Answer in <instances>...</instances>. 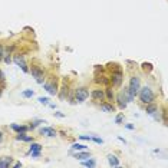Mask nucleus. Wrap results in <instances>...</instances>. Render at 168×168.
<instances>
[{"label": "nucleus", "mask_w": 168, "mask_h": 168, "mask_svg": "<svg viewBox=\"0 0 168 168\" xmlns=\"http://www.w3.org/2000/svg\"><path fill=\"white\" fill-rule=\"evenodd\" d=\"M136 95L139 96V101L142 102V103H145V105L154 102V99H155V95H154V92H152V89L150 88V86L139 88V91H138Z\"/></svg>", "instance_id": "1"}, {"label": "nucleus", "mask_w": 168, "mask_h": 168, "mask_svg": "<svg viewBox=\"0 0 168 168\" xmlns=\"http://www.w3.org/2000/svg\"><path fill=\"white\" fill-rule=\"evenodd\" d=\"M122 79H124V75H122V70H121V69L114 70V72L111 73V78H109V81H111L112 86H121Z\"/></svg>", "instance_id": "2"}, {"label": "nucleus", "mask_w": 168, "mask_h": 168, "mask_svg": "<svg viewBox=\"0 0 168 168\" xmlns=\"http://www.w3.org/2000/svg\"><path fill=\"white\" fill-rule=\"evenodd\" d=\"M30 73H32V76H33L34 79H36V82H37V84H43V79H45V72H43V69H42L40 66H32Z\"/></svg>", "instance_id": "3"}, {"label": "nucleus", "mask_w": 168, "mask_h": 168, "mask_svg": "<svg viewBox=\"0 0 168 168\" xmlns=\"http://www.w3.org/2000/svg\"><path fill=\"white\" fill-rule=\"evenodd\" d=\"M139 88H141V81H139V78H138V76H132L131 81H129V86H128V89H129V92H131L132 96H135V95L138 93Z\"/></svg>", "instance_id": "4"}, {"label": "nucleus", "mask_w": 168, "mask_h": 168, "mask_svg": "<svg viewBox=\"0 0 168 168\" xmlns=\"http://www.w3.org/2000/svg\"><path fill=\"white\" fill-rule=\"evenodd\" d=\"M88 96H89V91L84 86H81V88H78L75 91V99L78 102H85L88 99Z\"/></svg>", "instance_id": "5"}, {"label": "nucleus", "mask_w": 168, "mask_h": 168, "mask_svg": "<svg viewBox=\"0 0 168 168\" xmlns=\"http://www.w3.org/2000/svg\"><path fill=\"white\" fill-rule=\"evenodd\" d=\"M13 60H15V63H16L19 67H22V70L23 72H29V67L26 65V62H25V58H23V55H15V58H13Z\"/></svg>", "instance_id": "6"}, {"label": "nucleus", "mask_w": 168, "mask_h": 168, "mask_svg": "<svg viewBox=\"0 0 168 168\" xmlns=\"http://www.w3.org/2000/svg\"><path fill=\"white\" fill-rule=\"evenodd\" d=\"M40 134L45 135V136H48V138H53V136H56V129H53V128H49V127H43L42 129H40Z\"/></svg>", "instance_id": "7"}, {"label": "nucleus", "mask_w": 168, "mask_h": 168, "mask_svg": "<svg viewBox=\"0 0 168 168\" xmlns=\"http://www.w3.org/2000/svg\"><path fill=\"white\" fill-rule=\"evenodd\" d=\"M91 95H92V98H93L95 101H103V99H105V92H103L102 89H93Z\"/></svg>", "instance_id": "8"}, {"label": "nucleus", "mask_w": 168, "mask_h": 168, "mask_svg": "<svg viewBox=\"0 0 168 168\" xmlns=\"http://www.w3.org/2000/svg\"><path fill=\"white\" fill-rule=\"evenodd\" d=\"M13 158L12 157H1L0 158V168H9L12 165Z\"/></svg>", "instance_id": "9"}, {"label": "nucleus", "mask_w": 168, "mask_h": 168, "mask_svg": "<svg viewBox=\"0 0 168 168\" xmlns=\"http://www.w3.org/2000/svg\"><path fill=\"white\" fill-rule=\"evenodd\" d=\"M10 128H12L15 132H17V134H19V132H26V131H27V127H26V125H17V124H12V125H10Z\"/></svg>", "instance_id": "10"}, {"label": "nucleus", "mask_w": 168, "mask_h": 168, "mask_svg": "<svg viewBox=\"0 0 168 168\" xmlns=\"http://www.w3.org/2000/svg\"><path fill=\"white\" fill-rule=\"evenodd\" d=\"M108 162H109L111 167H118V165H119V160L117 158V155H114V154H109V155H108Z\"/></svg>", "instance_id": "11"}, {"label": "nucleus", "mask_w": 168, "mask_h": 168, "mask_svg": "<svg viewBox=\"0 0 168 168\" xmlns=\"http://www.w3.org/2000/svg\"><path fill=\"white\" fill-rule=\"evenodd\" d=\"M16 139H19V141H25V142H32V141H33L32 136L26 135L25 132H19V134L16 135Z\"/></svg>", "instance_id": "12"}, {"label": "nucleus", "mask_w": 168, "mask_h": 168, "mask_svg": "<svg viewBox=\"0 0 168 168\" xmlns=\"http://www.w3.org/2000/svg\"><path fill=\"white\" fill-rule=\"evenodd\" d=\"M101 111H103V112H114V111H115V106H114L112 103H105V102H102Z\"/></svg>", "instance_id": "13"}, {"label": "nucleus", "mask_w": 168, "mask_h": 168, "mask_svg": "<svg viewBox=\"0 0 168 168\" xmlns=\"http://www.w3.org/2000/svg\"><path fill=\"white\" fill-rule=\"evenodd\" d=\"M45 89L51 93V95H56L58 93V88H56V84H45Z\"/></svg>", "instance_id": "14"}, {"label": "nucleus", "mask_w": 168, "mask_h": 168, "mask_svg": "<svg viewBox=\"0 0 168 168\" xmlns=\"http://www.w3.org/2000/svg\"><path fill=\"white\" fill-rule=\"evenodd\" d=\"M117 101H118V105H119L121 109H125V108H127V99H125V96H124L122 93H119L117 96Z\"/></svg>", "instance_id": "15"}, {"label": "nucleus", "mask_w": 168, "mask_h": 168, "mask_svg": "<svg viewBox=\"0 0 168 168\" xmlns=\"http://www.w3.org/2000/svg\"><path fill=\"white\" fill-rule=\"evenodd\" d=\"M95 82L96 84H103V85H108L109 84V78H106V76H103V75H96V78H95Z\"/></svg>", "instance_id": "16"}, {"label": "nucleus", "mask_w": 168, "mask_h": 168, "mask_svg": "<svg viewBox=\"0 0 168 168\" xmlns=\"http://www.w3.org/2000/svg\"><path fill=\"white\" fill-rule=\"evenodd\" d=\"M145 111H147V114L154 115V114L158 111V108H157V105H154V103L151 102V103H147V109H145Z\"/></svg>", "instance_id": "17"}, {"label": "nucleus", "mask_w": 168, "mask_h": 168, "mask_svg": "<svg viewBox=\"0 0 168 168\" xmlns=\"http://www.w3.org/2000/svg\"><path fill=\"white\" fill-rule=\"evenodd\" d=\"M105 96H106L109 101H114V99H115V93H114V91H112L111 86H108V88L105 89Z\"/></svg>", "instance_id": "18"}, {"label": "nucleus", "mask_w": 168, "mask_h": 168, "mask_svg": "<svg viewBox=\"0 0 168 168\" xmlns=\"http://www.w3.org/2000/svg\"><path fill=\"white\" fill-rule=\"evenodd\" d=\"M75 158L76 160H81V161H84V160H86V158H91V154L89 152H78V154H75Z\"/></svg>", "instance_id": "19"}, {"label": "nucleus", "mask_w": 168, "mask_h": 168, "mask_svg": "<svg viewBox=\"0 0 168 168\" xmlns=\"http://www.w3.org/2000/svg\"><path fill=\"white\" fill-rule=\"evenodd\" d=\"M40 151H42V145L32 141V144H30V152H40Z\"/></svg>", "instance_id": "20"}, {"label": "nucleus", "mask_w": 168, "mask_h": 168, "mask_svg": "<svg viewBox=\"0 0 168 168\" xmlns=\"http://www.w3.org/2000/svg\"><path fill=\"white\" fill-rule=\"evenodd\" d=\"M122 95L125 96V99H127V102H131L132 99H134V96L131 95V92H129V89H128V88H125V89H124Z\"/></svg>", "instance_id": "21"}, {"label": "nucleus", "mask_w": 168, "mask_h": 168, "mask_svg": "<svg viewBox=\"0 0 168 168\" xmlns=\"http://www.w3.org/2000/svg\"><path fill=\"white\" fill-rule=\"evenodd\" d=\"M82 165H84V167H95V165H96V161H95V160H84V161H82Z\"/></svg>", "instance_id": "22"}, {"label": "nucleus", "mask_w": 168, "mask_h": 168, "mask_svg": "<svg viewBox=\"0 0 168 168\" xmlns=\"http://www.w3.org/2000/svg\"><path fill=\"white\" fill-rule=\"evenodd\" d=\"M72 150H75V151H85V150H86V145H82V144H73V145H72Z\"/></svg>", "instance_id": "23"}, {"label": "nucleus", "mask_w": 168, "mask_h": 168, "mask_svg": "<svg viewBox=\"0 0 168 168\" xmlns=\"http://www.w3.org/2000/svg\"><path fill=\"white\" fill-rule=\"evenodd\" d=\"M22 96H23V98H32V96H33V91H32V89H26V91L22 92Z\"/></svg>", "instance_id": "24"}, {"label": "nucleus", "mask_w": 168, "mask_h": 168, "mask_svg": "<svg viewBox=\"0 0 168 168\" xmlns=\"http://www.w3.org/2000/svg\"><path fill=\"white\" fill-rule=\"evenodd\" d=\"M37 101L40 102V103H43V105H49V98H37Z\"/></svg>", "instance_id": "25"}, {"label": "nucleus", "mask_w": 168, "mask_h": 168, "mask_svg": "<svg viewBox=\"0 0 168 168\" xmlns=\"http://www.w3.org/2000/svg\"><path fill=\"white\" fill-rule=\"evenodd\" d=\"M142 69H144V70H151L152 65L151 63H142Z\"/></svg>", "instance_id": "26"}, {"label": "nucleus", "mask_w": 168, "mask_h": 168, "mask_svg": "<svg viewBox=\"0 0 168 168\" xmlns=\"http://www.w3.org/2000/svg\"><path fill=\"white\" fill-rule=\"evenodd\" d=\"M122 121H124V115H122V114H119V115L115 118V122H117V124H121Z\"/></svg>", "instance_id": "27"}, {"label": "nucleus", "mask_w": 168, "mask_h": 168, "mask_svg": "<svg viewBox=\"0 0 168 168\" xmlns=\"http://www.w3.org/2000/svg\"><path fill=\"white\" fill-rule=\"evenodd\" d=\"M91 141H93V142H96V144H102V142H103L101 138H96V136H92V139H91Z\"/></svg>", "instance_id": "28"}, {"label": "nucleus", "mask_w": 168, "mask_h": 168, "mask_svg": "<svg viewBox=\"0 0 168 168\" xmlns=\"http://www.w3.org/2000/svg\"><path fill=\"white\" fill-rule=\"evenodd\" d=\"M79 138H81V139H85V141H91V139H92V136H89V135H81Z\"/></svg>", "instance_id": "29"}, {"label": "nucleus", "mask_w": 168, "mask_h": 168, "mask_svg": "<svg viewBox=\"0 0 168 168\" xmlns=\"http://www.w3.org/2000/svg\"><path fill=\"white\" fill-rule=\"evenodd\" d=\"M4 62H6V63H10V62H12V58H10V55H4Z\"/></svg>", "instance_id": "30"}, {"label": "nucleus", "mask_w": 168, "mask_h": 168, "mask_svg": "<svg viewBox=\"0 0 168 168\" xmlns=\"http://www.w3.org/2000/svg\"><path fill=\"white\" fill-rule=\"evenodd\" d=\"M55 117H58V118H65V114H62V112H55Z\"/></svg>", "instance_id": "31"}, {"label": "nucleus", "mask_w": 168, "mask_h": 168, "mask_svg": "<svg viewBox=\"0 0 168 168\" xmlns=\"http://www.w3.org/2000/svg\"><path fill=\"white\" fill-rule=\"evenodd\" d=\"M30 154H32L33 158H39V157H40V152H30Z\"/></svg>", "instance_id": "32"}, {"label": "nucleus", "mask_w": 168, "mask_h": 168, "mask_svg": "<svg viewBox=\"0 0 168 168\" xmlns=\"http://www.w3.org/2000/svg\"><path fill=\"white\" fill-rule=\"evenodd\" d=\"M3 56H4V53H3V46L0 45V60L3 59Z\"/></svg>", "instance_id": "33"}, {"label": "nucleus", "mask_w": 168, "mask_h": 168, "mask_svg": "<svg viewBox=\"0 0 168 168\" xmlns=\"http://www.w3.org/2000/svg\"><path fill=\"white\" fill-rule=\"evenodd\" d=\"M125 128H127V129H134V125H131V124H127V125H125Z\"/></svg>", "instance_id": "34"}, {"label": "nucleus", "mask_w": 168, "mask_h": 168, "mask_svg": "<svg viewBox=\"0 0 168 168\" xmlns=\"http://www.w3.org/2000/svg\"><path fill=\"white\" fill-rule=\"evenodd\" d=\"M0 81H4V73L0 70Z\"/></svg>", "instance_id": "35"}, {"label": "nucleus", "mask_w": 168, "mask_h": 168, "mask_svg": "<svg viewBox=\"0 0 168 168\" xmlns=\"http://www.w3.org/2000/svg\"><path fill=\"white\" fill-rule=\"evenodd\" d=\"M1 142H3V132L0 131V144H1Z\"/></svg>", "instance_id": "36"}, {"label": "nucleus", "mask_w": 168, "mask_h": 168, "mask_svg": "<svg viewBox=\"0 0 168 168\" xmlns=\"http://www.w3.org/2000/svg\"><path fill=\"white\" fill-rule=\"evenodd\" d=\"M13 167H22V162H16V164H15Z\"/></svg>", "instance_id": "37"}, {"label": "nucleus", "mask_w": 168, "mask_h": 168, "mask_svg": "<svg viewBox=\"0 0 168 168\" xmlns=\"http://www.w3.org/2000/svg\"><path fill=\"white\" fill-rule=\"evenodd\" d=\"M4 86V81H0V88H3Z\"/></svg>", "instance_id": "38"}, {"label": "nucleus", "mask_w": 168, "mask_h": 168, "mask_svg": "<svg viewBox=\"0 0 168 168\" xmlns=\"http://www.w3.org/2000/svg\"><path fill=\"white\" fill-rule=\"evenodd\" d=\"M1 89H3V88H0V96H1Z\"/></svg>", "instance_id": "39"}]
</instances>
